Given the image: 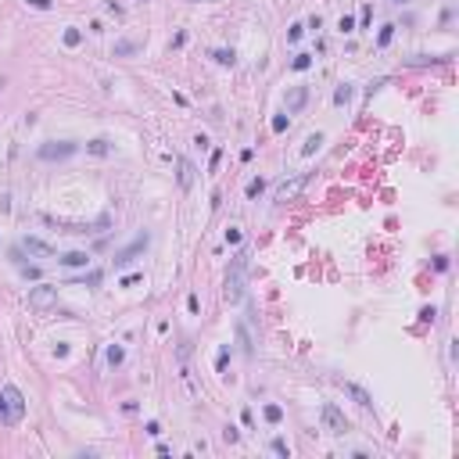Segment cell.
I'll use <instances>...</instances> for the list:
<instances>
[{
	"mask_svg": "<svg viewBox=\"0 0 459 459\" xmlns=\"http://www.w3.org/2000/svg\"><path fill=\"white\" fill-rule=\"evenodd\" d=\"M25 416V395L7 384V388H0V427H18Z\"/></svg>",
	"mask_w": 459,
	"mask_h": 459,
	"instance_id": "obj_1",
	"label": "cell"
},
{
	"mask_svg": "<svg viewBox=\"0 0 459 459\" xmlns=\"http://www.w3.org/2000/svg\"><path fill=\"white\" fill-rule=\"evenodd\" d=\"M244 269H248V251H237L233 262H230V273H226V301L237 305L244 298Z\"/></svg>",
	"mask_w": 459,
	"mask_h": 459,
	"instance_id": "obj_2",
	"label": "cell"
},
{
	"mask_svg": "<svg viewBox=\"0 0 459 459\" xmlns=\"http://www.w3.org/2000/svg\"><path fill=\"white\" fill-rule=\"evenodd\" d=\"M72 155H79V144H75V140H47V144L36 147L40 162H65Z\"/></svg>",
	"mask_w": 459,
	"mask_h": 459,
	"instance_id": "obj_3",
	"label": "cell"
},
{
	"mask_svg": "<svg viewBox=\"0 0 459 459\" xmlns=\"http://www.w3.org/2000/svg\"><path fill=\"white\" fill-rule=\"evenodd\" d=\"M147 240H151V237H147V233H140V237L129 244V248H122V251L112 258V269H126L129 262H136V255H144V251H147Z\"/></svg>",
	"mask_w": 459,
	"mask_h": 459,
	"instance_id": "obj_4",
	"label": "cell"
},
{
	"mask_svg": "<svg viewBox=\"0 0 459 459\" xmlns=\"http://www.w3.org/2000/svg\"><path fill=\"white\" fill-rule=\"evenodd\" d=\"M334 384H338V388H341V391H344V395H348V399L355 402V405H362V409H373V395L366 391V388L351 384V380H341V377H334Z\"/></svg>",
	"mask_w": 459,
	"mask_h": 459,
	"instance_id": "obj_5",
	"label": "cell"
},
{
	"mask_svg": "<svg viewBox=\"0 0 459 459\" xmlns=\"http://www.w3.org/2000/svg\"><path fill=\"white\" fill-rule=\"evenodd\" d=\"M29 305L33 309H51V305H57V287H47V284H40L29 290Z\"/></svg>",
	"mask_w": 459,
	"mask_h": 459,
	"instance_id": "obj_6",
	"label": "cell"
},
{
	"mask_svg": "<svg viewBox=\"0 0 459 459\" xmlns=\"http://www.w3.org/2000/svg\"><path fill=\"white\" fill-rule=\"evenodd\" d=\"M305 104H309V86H290V90H287V97H284L287 115H298Z\"/></svg>",
	"mask_w": 459,
	"mask_h": 459,
	"instance_id": "obj_7",
	"label": "cell"
},
{
	"mask_svg": "<svg viewBox=\"0 0 459 459\" xmlns=\"http://www.w3.org/2000/svg\"><path fill=\"white\" fill-rule=\"evenodd\" d=\"M323 423H327L330 434H344V431H348V420L341 416L338 405H323Z\"/></svg>",
	"mask_w": 459,
	"mask_h": 459,
	"instance_id": "obj_8",
	"label": "cell"
},
{
	"mask_svg": "<svg viewBox=\"0 0 459 459\" xmlns=\"http://www.w3.org/2000/svg\"><path fill=\"white\" fill-rule=\"evenodd\" d=\"M22 248L29 251V255H40V258H51L54 255V248L47 240H40V237H22Z\"/></svg>",
	"mask_w": 459,
	"mask_h": 459,
	"instance_id": "obj_9",
	"label": "cell"
},
{
	"mask_svg": "<svg viewBox=\"0 0 459 459\" xmlns=\"http://www.w3.org/2000/svg\"><path fill=\"white\" fill-rule=\"evenodd\" d=\"M305 183H309V172H301L294 183H284V187L277 190V201H290V197H298V190L305 187Z\"/></svg>",
	"mask_w": 459,
	"mask_h": 459,
	"instance_id": "obj_10",
	"label": "cell"
},
{
	"mask_svg": "<svg viewBox=\"0 0 459 459\" xmlns=\"http://www.w3.org/2000/svg\"><path fill=\"white\" fill-rule=\"evenodd\" d=\"M140 51H144V43H140V40H118L115 47H112L115 57H133V54H140Z\"/></svg>",
	"mask_w": 459,
	"mask_h": 459,
	"instance_id": "obj_11",
	"label": "cell"
},
{
	"mask_svg": "<svg viewBox=\"0 0 459 459\" xmlns=\"http://www.w3.org/2000/svg\"><path fill=\"white\" fill-rule=\"evenodd\" d=\"M57 262H61V266H68V269H79V266L86 269V266H90V255H86V251H68V255H61Z\"/></svg>",
	"mask_w": 459,
	"mask_h": 459,
	"instance_id": "obj_12",
	"label": "cell"
},
{
	"mask_svg": "<svg viewBox=\"0 0 459 459\" xmlns=\"http://www.w3.org/2000/svg\"><path fill=\"white\" fill-rule=\"evenodd\" d=\"M190 183H194V165H190L187 158H179V187H183V190H187V187H190Z\"/></svg>",
	"mask_w": 459,
	"mask_h": 459,
	"instance_id": "obj_13",
	"label": "cell"
},
{
	"mask_svg": "<svg viewBox=\"0 0 459 459\" xmlns=\"http://www.w3.org/2000/svg\"><path fill=\"white\" fill-rule=\"evenodd\" d=\"M86 151H90V155H112V144L108 140H90Z\"/></svg>",
	"mask_w": 459,
	"mask_h": 459,
	"instance_id": "obj_14",
	"label": "cell"
},
{
	"mask_svg": "<svg viewBox=\"0 0 459 459\" xmlns=\"http://www.w3.org/2000/svg\"><path fill=\"white\" fill-rule=\"evenodd\" d=\"M351 94H355V90H351V83H344L338 94H334V104H348V101H351Z\"/></svg>",
	"mask_w": 459,
	"mask_h": 459,
	"instance_id": "obj_15",
	"label": "cell"
},
{
	"mask_svg": "<svg viewBox=\"0 0 459 459\" xmlns=\"http://www.w3.org/2000/svg\"><path fill=\"white\" fill-rule=\"evenodd\" d=\"M319 144H323V133H312L309 140H305V147H301V155H312V151H316Z\"/></svg>",
	"mask_w": 459,
	"mask_h": 459,
	"instance_id": "obj_16",
	"label": "cell"
},
{
	"mask_svg": "<svg viewBox=\"0 0 459 459\" xmlns=\"http://www.w3.org/2000/svg\"><path fill=\"white\" fill-rule=\"evenodd\" d=\"M212 57H216L219 65H233V61H237V54H233V51H212Z\"/></svg>",
	"mask_w": 459,
	"mask_h": 459,
	"instance_id": "obj_17",
	"label": "cell"
},
{
	"mask_svg": "<svg viewBox=\"0 0 459 459\" xmlns=\"http://www.w3.org/2000/svg\"><path fill=\"white\" fill-rule=\"evenodd\" d=\"M262 412H266V420H269V423H280V420H284V409H280V405H266Z\"/></svg>",
	"mask_w": 459,
	"mask_h": 459,
	"instance_id": "obj_18",
	"label": "cell"
},
{
	"mask_svg": "<svg viewBox=\"0 0 459 459\" xmlns=\"http://www.w3.org/2000/svg\"><path fill=\"white\" fill-rule=\"evenodd\" d=\"M391 36H395V25H384V29H380V36H377V47H388Z\"/></svg>",
	"mask_w": 459,
	"mask_h": 459,
	"instance_id": "obj_19",
	"label": "cell"
},
{
	"mask_svg": "<svg viewBox=\"0 0 459 459\" xmlns=\"http://www.w3.org/2000/svg\"><path fill=\"white\" fill-rule=\"evenodd\" d=\"M312 65V54H298L294 61H290V68H294V72H301V68H309Z\"/></svg>",
	"mask_w": 459,
	"mask_h": 459,
	"instance_id": "obj_20",
	"label": "cell"
},
{
	"mask_svg": "<svg viewBox=\"0 0 459 459\" xmlns=\"http://www.w3.org/2000/svg\"><path fill=\"white\" fill-rule=\"evenodd\" d=\"M262 190H266V179H251V183H248V190H244V194H248V197H258Z\"/></svg>",
	"mask_w": 459,
	"mask_h": 459,
	"instance_id": "obj_21",
	"label": "cell"
},
{
	"mask_svg": "<svg viewBox=\"0 0 459 459\" xmlns=\"http://www.w3.org/2000/svg\"><path fill=\"white\" fill-rule=\"evenodd\" d=\"M287 126H290V118H287V115H277V118H273V133H284Z\"/></svg>",
	"mask_w": 459,
	"mask_h": 459,
	"instance_id": "obj_22",
	"label": "cell"
},
{
	"mask_svg": "<svg viewBox=\"0 0 459 459\" xmlns=\"http://www.w3.org/2000/svg\"><path fill=\"white\" fill-rule=\"evenodd\" d=\"M338 29H341V33H355V18H348V14H344V18L338 22Z\"/></svg>",
	"mask_w": 459,
	"mask_h": 459,
	"instance_id": "obj_23",
	"label": "cell"
},
{
	"mask_svg": "<svg viewBox=\"0 0 459 459\" xmlns=\"http://www.w3.org/2000/svg\"><path fill=\"white\" fill-rule=\"evenodd\" d=\"M79 40H83V33H79V29H68V33H65V43H68V47H75Z\"/></svg>",
	"mask_w": 459,
	"mask_h": 459,
	"instance_id": "obj_24",
	"label": "cell"
},
{
	"mask_svg": "<svg viewBox=\"0 0 459 459\" xmlns=\"http://www.w3.org/2000/svg\"><path fill=\"white\" fill-rule=\"evenodd\" d=\"M273 452H277V456H290V449H287V441H284V438L273 441Z\"/></svg>",
	"mask_w": 459,
	"mask_h": 459,
	"instance_id": "obj_25",
	"label": "cell"
},
{
	"mask_svg": "<svg viewBox=\"0 0 459 459\" xmlns=\"http://www.w3.org/2000/svg\"><path fill=\"white\" fill-rule=\"evenodd\" d=\"M370 18H373V7H370V4H366V7H362V14H359V25L366 29V25H370Z\"/></svg>",
	"mask_w": 459,
	"mask_h": 459,
	"instance_id": "obj_26",
	"label": "cell"
},
{
	"mask_svg": "<svg viewBox=\"0 0 459 459\" xmlns=\"http://www.w3.org/2000/svg\"><path fill=\"white\" fill-rule=\"evenodd\" d=\"M22 277L25 280H40V269L36 266H22Z\"/></svg>",
	"mask_w": 459,
	"mask_h": 459,
	"instance_id": "obj_27",
	"label": "cell"
},
{
	"mask_svg": "<svg viewBox=\"0 0 459 459\" xmlns=\"http://www.w3.org/2000/svg\"><path fill=\"white\" fill-rule=\"evenodd\" d=\"M108 362H112V366L122 362V348H108Z\"/></svg>",
	"mask_w": 459,
	"mask_h": 459,
	"instance_id": "obj_28",
	"label": "cell"
},
{
	"mask_svg": "<svg viewBox=\"0 0 459 459\" xmlns=\"http://www.w3.org/2000/svg\"><path fill=\"white\" fill-rule=\"evenodd\" d=\"M83 284H90V287H97L101 284V273L94 269V273H86V277H83Z\"/></svg>",
	"mask_w": 459,
	"mask_h": 459,
	"instance_id": "obj_29",
	"label": "cell"
},
{
	"mask_svg": "<svg viewBox=\"0 0 459 459\" xmlns=\"http://www.w3.org/2000/svg\"><path fill=\"white\" fill-rule=\"evenodd\" d=\"M25 4H33V7H40V11H47V7H51V0H25Z\"/></svg>",
	"mask_w": 459,
	"mask_h": 459,
	"instance_id": "obj_30",
	"label": "cell"
},
{
	"mask_svg": "<svg viewBox=\"0 0 459 459\" xmlns=\"http://www.w3.org/2000/svg\"><path fill=\"white\" fill-rule=\"evenodd\" d=\"M395 4H402V0H395Z\"/></svg>",
	"mask_w": 459,
	"mask_h": 459,
	"instance_id": "obj_31",
	"label": "cell"
}]
</instances>
